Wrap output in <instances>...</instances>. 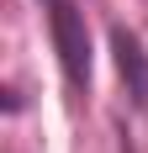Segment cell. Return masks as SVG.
<instances>
[{"label":"cell","mask_w":148,"mask_h":153,"mask_svg":"<svg viewBox=\"0 0 148 153\" xmlns=\"http://www.w3.org/2000/svg\"><path fill=\"white\" fill-rule=\"evenodd\" d=\"M48 5V32H53V48H58V63L69 74L74 90L90 85V32H85V16L74 0H43Z\"/></svg>","instance_id":"6da1fadb"},{"label":"cell","mask_w":148,"mask_h":153,"mask_svg":"<svg viewBox=\"0 0 148 153\" xmlns=\"http://www.w3.org/2000/svg\"><path fill=\"white\" fill-rule=\"evenodd\" d=\"M111 53H117V74L127 85V95H132V106L148 111V53H143V42L127 27H111Z\"/></svg>","instance_id":"7a4b0ae2"}]
</instances>
